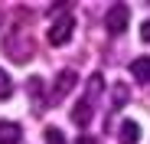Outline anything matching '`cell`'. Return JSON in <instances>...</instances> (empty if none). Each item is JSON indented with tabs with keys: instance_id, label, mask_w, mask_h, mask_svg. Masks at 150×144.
<instances>
[{
	"instance_id": "cell-1",
	"label": "cell",
	"mask_w": 150,
	"mask_h": 144,
	"mask_svg": "<svg viewBox=\"0 0 150 144\" xmlns=\"http://www.w3.org/2000/svg\"><path fill=\"white\" fill-rule=\"evenodd\" d=\"M127 23H131V10L124 7V4H114V7L105 13V30H108L111 36L127 33Z\"/></svg>"
},
{
	"instance_id": "cell-2",
	"label": "cell",
	"mask_w": 150,
	"mask_h": 144,
	"mask_svg": "<svg viewBox=\"0 0 150 144\" xmlns=\"http://www.w3.org/2000/svg\"><path fill=\"white\" fill-rule=\"evenodd\" d=\"M72 33H75V16L72 13H62L52 26H49V43H52V46H65L72 39Z\"/></svg>"
},
{
	"instance_id": "cell-3",
	"label": "cell",
	"mask_w": 150,
	"mask_h": 144,
	"mask_svg": "<svg viewBox=\"0 0 150 144\" xmlns=\"http://www.w3.org/2000/svg\"><path fill=\"white\" fill-rule=\"evenodd\" d=\"M75 82H79L75 69H62V72H59V79H56V88L49 92V98H46V102H49V105H59V102L65 98V95L75 88Z\"/></svg>"
},
{
	"instance_id": "cell-4",
	"label": "cell",
	"mask_w": 150,
	"mask_h": 144,
	"mask_svg": "<svg viewBox=\"0 0 150 144\" xmlns=\"http://www.w3.org/2000/svg\"><path fill=\"white\" fill-rule=\"evenodd\" d=\"M95 105L91 102H85V98H79L75 102V108H72V121L79 125V128H85V125H91V118H95V111H91Z\"/></svg>"
},
{
	"instance_id": "cell-5",
	"label": "cell",
	"mask_w": 150,
	"mask_h": 144,
	"mask_svg": "<svg viewBox=\"0 0 150 144\" xmlns=\"http://www.w3.org/2000/svg\"><path fill=\"white\" fill-rule=\"evenodd\" d=\"M20 138H23V131L16 121H0V144H16Z\"/></svg>"
},
{
	"instance_id": "cell-6",
	"label": "cell",
	"mask_w": 150,
	"mask_h": 144,
	"mask_svg": "<svg viewBox=\"0 0 150 144\" xmlns=\"http://www.w3.org/2000/svg\"><path fill=\"white\" fill-rule=\"evenodd\" d=\"M131 76L137 82H150V56H137L131 62Z\"/></svg>"
},
{
	"instance_id": "cell-7",
	"label": "cell",
	"mask_w": 150,
	"mask_h": 144,
	"mask_svg": "<svg viewBox=\"0 0 150 144\" xmlns=\"http://www.w3.org/2000/svg\"><path fill=\"white\" fill-rule=\"evenodd\" d=\"M140 141V125L137 121H124L121 125V144H137Z\"/></svg>"
},
{
	"instance_id": "cell-8",
	"label": "cell",
	"mask_w": 150,
	"mask_h": 144,
	"mask_svg": "<svg viewBox=\"0 0 150 144\" xmlns=\"http://www.w3.org/2000/svg\"><path fill=\"white\" fill-rule=\"evenodd\" d=\"M10 95H13V82H10V76H7V72L0 69V102H4V98H10Z\"/></svg>"
},
{
	"instance_id": "cell-9",
	"label": "cell",
	"mask_w": 150,
	"mask_h": 144,
	"mask_svg": "<svg viewBox=\"0 0 150 144\" xmlns=\"http://www.w3.org/2000/svg\"><path fill=\"white\" fill-rule=\"evenodd\" d=\"M131 98V92H127V85H114V108H121L124 102Z\"/></svg>"
},
{
	"instance_id": "cell-10",
	"label": "cell",
	"mask_w": 150,
	"mask_h": 144,
	"mask_svg": "<svg viewBox=\"0 0 150 144\" xmlns=\"http://www.w3.org/2000/svg\"><path fill=\"white\" fill-rule=\"evenodd\" d=\"M46 144H65L62 131H59V128H46Z\"/></svg>"
},
{
	"instance_id": "cell-11",
	"label": "cell",
	"mask_w": 150,
	"mask_h": 144,
	"mask_svg": "<svg viewBox=\"0 0 150 144\" xmlns=\"http://www.w3.org/2000/svg\"><path fill=\"white\" fill-rule=\"evenodd\" d=\"M26 88H30V95H39V88H42V79H30V82H26Z\"/></svg>"
},
{
	"instance_id": "cell-12",
	"label": "cell",
	"mask_w": 150,
	"mask_h": 144,
	"mask_svg": "<svg viewBox=\"0 0 150 144\" xmlns=\"http://www.w3.org/2000/svg\"><path fill=\"white\" fill-rule=\"evenodd\" d=\"M140 39H144V43H150V20L140 26Z\"/></svg>"
},
{
	"instance_id": "cell-13",
	"label": "cell",
	"mask_w": 150,
	"mask_h": 144,
	"mask_svg": "<svg viewBox=\"0 0 150 144\" xmlns=\"http://www.w3.org/2000/svg\"><path fill=\"white\" fill-rule=\"evenodd\" d=\"M75 144H98V141H95L91 134H85V138H79V141H75Z\"/></svg>"
}]
</instances>
